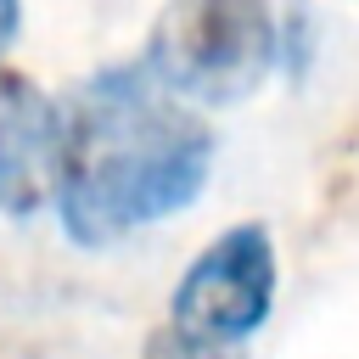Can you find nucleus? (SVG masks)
Instances as JSON below:
<instances>
[{
	"mask_svg": "<svg viewBox=\"0 0 359 359\" xmlns=\"http://www.w3.org/2000/svg\"><path fill=\"white\" fill-rule=\"evenodd\" d=\"M213 123L140 62H112L62 95L56 219L73 247H112L185 213L213 180Z\"/></svg>",
	"mask_w": 359,
	"mask_h": 359,
	"instance_id": "f257e3e1",
	"label": "nucleus"
},
{
	"mask_svg": "<svg viewBox=\"0 0 359 359\" xmlns=\"http://www.w3.org/2000/svg\"><path fill=\"white\" fill-rule=\"evenodd\" d=\"M140 67L185 107H236L280 67V11L275 0H168Z\"/></svg>",
	"mask_w": 359,
	"mask_h": 359,
	"instance_id": "f03ea898",
	"label": "nucleus"
},
{
	"mask_svg": "<svg viewBox=\"0 0 359 359\" xmlns=\"http://www.w3.org/2000/svg\"><path fill=\"white\" fill-rule=\"evenodd\" d=\"M275 286H280L275 236H269V224L241 219V224L219 230L185 264V275L168 292V320L163 325L180 331V337L247 348L275 314Z\"/></svg>",
	"mask_w": 359,
	"mask_h": 359,
	"instance_id": "7ed1b4c3",
	"label": "nucleus"
},
{
	"mask_svg": "<svg viewBox=\"0 0 359 359\" xmlns=\"http://www.w3.org/2000/svg\"><path fill=\"white\" fill-rule=\"evenodd\" d=\"M62 168V101L28 73L0 62V213L34 219L56 196Z\"/></svg>",
	"mask_w": 359,
	"mask_h": 359,
	"instance_id": "20e7f679",
	"label": "nucleus"
},
{
	"mask_svg": "<svg viewBox=\"0 0 359 359\" xmlns=\"http://www.w3.org/2000/svg\"><path fill=\"white\" fill-rule=\"evenodd\" d=\"M140 359H247V348H224V342H202V337H180V331L157 325L146 337Z\"/></svg>",
	"mask_w": 359,
	"mask_h": 359,
	"instance_id": "39448f33",
	"label": "nucleus"
},
{
	"mask_svg": "<svg viewBox=\"0 0 359 359\" xmlns=\"http://www.w3.org/2000/svg\"><path fill=\"white\" fill-rule=\"evenodd\" d=\"M17 34H22V0H0V62L17 45Z\"/></svg>",
	"mask_w": 359,
	"mask_h": 359,
	"instance_id": "423d86ee",
	"label": "nucleus"
}]
</instances>
